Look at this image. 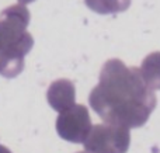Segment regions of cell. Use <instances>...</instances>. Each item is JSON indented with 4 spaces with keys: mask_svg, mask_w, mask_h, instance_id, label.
<instances>
[{
    "mask_svg": "<svg viewBox=\"0 0 160 153\" xmlns=\"http://www.w3.org/2000/svg\"><path fill=\"white\" fill-rule=\"evenodd\" d=\"M139 72L150 90H160V52L149 53L142 62Z\"/></svg>",
    "mask_w": 160,
    "mask_h": 153,
    "instance_id": "5",
    "label": "cell"
},
{
    "mask_svg": "<svg viewBox=\"0 0 160 153\" xmlns=\"http://www.w3.org/2000/svg\"><path fill=\"white\" fill-rule=\"evenodd\" d=\"M88 8L98 14H115L125 11L131 6V0H84Z\"/></svg>",
    "mask_w": 160,
    "mask_h": 153,
    "instance_id": "6",
    "label": "cell"
},
{
    "mask_svg": "<svg viewBox=\"0 0 160 153\" xmlns=\"http://www.w3.org/2000/svg\"><path fill=\"white\" fill-rule=\"evenodd\" d=\"M155 94L145 84L138 67L110 59L101 67L100 83L91 90L90 103L101 117L143 122L155 107Z\"/></svg>",
    "mask_w": 160,
    "mask_h": 153,
    "instance_id": "1",
    "label": "cell"
},
{
    "mask_svg": "<svg viewBox=\"0 0 160 153\" xmlns=\"http://www.w3.org/2000/svg\"><path fill=\"white\" fill-rule=\"evenodd\" d=\"M88 124L90 121H88L87 110L83 106H73L72 108L66 110L59 115L56 126L62 138L78 142L82 139Z\"/></svg>",
    "mask_w": 160,
    "mask_h": 153,
    "instance_id": "3",
    "label": "cell"
},
{
    "mask_svg": "<svg viewBox=\"0 0 160 153\" xmlns=\"http://www.w3.org/2000/svg\"><path fill=\"white\" fill-rule=\"evenodd\" d=\"M0 153H11L10 151H8L6 146H3V145H0Z\"/></svg>",
    "mask_w": 160,
    "mask_h": 153,
    "instance_id": "7",
    "label": "cell"
},
{
    "mask_svg": "<svg viewBox=\"0 0 160 153\" xmlns=\"http://www.w3.org/2000/svg\"><path fill=\"white\" fill-rule=\"evenodd\" d=\"M34 2V0H18V3H20V4H28V3H32Z\"/></svg>",
    "mask_w": 160,
    "mask_h": 153,
    "instance_id": "8",
    "label": "cell"
},
{
    "mask_svg": "<svg viewBox=\"0 0 160 153\" xmlns=\"http://www.w3.org/2000/svg\"><path fill=\"white\" fill-rule=\"evenodd\" d=\"M28 24L30 11L24 4L10 6L0 13V59L6 77H16L24 69V56L34 45Z\"/></svg>",
    "mask_w": 160,
    "mask_h": 153,
    "instance_id": "2",
    "label": "cell"
},
{
    "mask_svg": "<svg viewBox=\"0 0 160 153\" xmlns=\"http://www.w3.org/2000/svg\"><path fill=\"white\" fill-rule=\"evenodd\" d=\"M48 103L56 111H66L75 104V84L68 79L55 80L48 89Z\"/></svg>",
    "mask_w": 160,
    "mask_h": 153,
    "instance_id": "4",
    "label": "cell"
}]
</instances>
